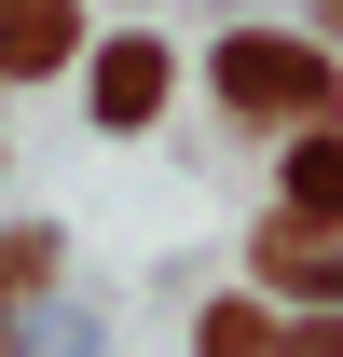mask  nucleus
I'll list each match as a JSON object with an SVG mask.
<instances>
[{
	"mask_svg": "<svg viewBox=\"0 0 343 357\" xmlns=\"http://www.w3.org/2000/svg\"><path fill=\"white\" fill-rule=\"evenodd\" d=\"M330 96L343 83L316 42H220V110H247V124H316Z\"/></svg>",
	"mask_w": 343,
	"mask_h": 357,
	"instance_id": "obj_1",
	"label": "nucleus"
},
{
	"mask_svg": "<svg viewBox=\"0 0 343 357\" xmlns=\"http://www.w3.org/2000/svg\"><path fill=\"white\" fill-rule=\"evenodd\" d=\"M69 42H83V28H69V0H0V83H28V69H55Z\"/></svg>",
	"mask_w": 343,
	"mask_h": 357,
	"instance_id": "obj_2",
	"label": "nucleus"
},
{
	"mask_svg": "<svg viewBox=\"0 0 343 357\" xmlns=\"http://www.w3.org/2000/svg\"><path fill=\"white\" fill-rule=\"evenodd\" d=\"M96 110H110V124H151V110H165V42H110L96 55Z\"/></svg>",
	"mask_w": 343,
	"mask_h": 357,
	"instance_id": "obj_3",
	"label": "nucleus"
},
{
	"mask_svg": "<svg viewBox=\"0 0 343 357\" xmlns=\"http://www.w3.org/2000/svg\"><path fill=\"white\" fill-rule=\"evenodd\" d=\"M316 234H330V220H302V206H289V220L261 234V275H275V289H330V303H343V248H316Z\"/></svg>",
	"mask_w": 343,
	"mask_h": 357,
	"instance_id": "obj_4",
	"label": "nucleus"
},
{
	"mask_svg": "<svg viewBox=\"0 0 343 357\" xmlns=\"http://www.w3.org/2000/svg\"><path fill=\"white\" fill-rule=\"evenodd\" d=\"M289 206H302V220H343V137H302V165H289Z\"/></svg>",
	"mask_w": 343,
	"mask_h": 357,
	"instance_id": "obj_5",
	"label": "nucleus"
},
{
	"mask_svg": "<svg viewBox=\"0 0 343 357\" xmlns=\"http://www.w3.org/2000/svg\"><path fill=\"white\" fill-rule=\"evenodd\" d=\"M206 357H275V316H261V303H220L206 316Z\"/></svg>",
	"mask_w": 343,
	"mask_h": 357,
	"instance_id": "obj_6",
	"label": "nucleus"
},
{
	"mask_svg": "<svg viewBox=\"0 0 343 357\" xmlns=\"http://www.w3.org/2000/svg\"><path fill=\"white\" fill-rule=\"evenodd\" d=\"M42 275H55V248H42V234H14V248H0V303H14V289H42Z\"/></svg>",
	"mask_w": 343,
	"mask_h": 357,
	"instance_id": "obj_7",
	"label": "nucleus"
},
{
	"mask_svg": "<svg viewBox=\"0 0 343 357\" xmlns=\"http://www.w3.org/2000/svg\"><path fill=\"white\" fill-rule=\"evenodd\" d=\"M330 14H343V0H330Z\"/></svg>",
	"mask_w": 343,
	"mask_h": 357,
	"instance_id": "obj_8",
	"label": "nucleus"
}]
</instances>
